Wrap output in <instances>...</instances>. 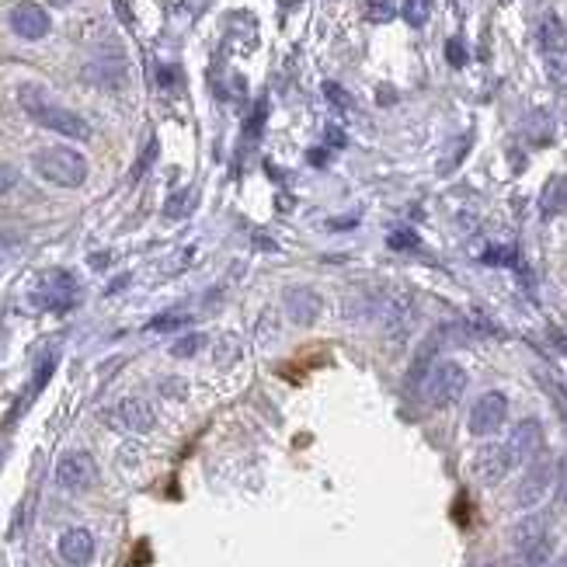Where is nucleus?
Returning <instances> with one entry per match:
<instances>
[{
    "label": "nucleus",
    "instance_id": "obj_10",
    "mask_svg": "<svg viewBox=\"0 0 567 567\" xmlns=\"http://www.w3.org/2000/svg\"><path fill=\"white\" fill-rule=\"evenodd\" d=\"M505 442H508V449H512L515 463H519V467H526L529 460L543 456V446H547V435H543L540 418H526V421H519V425L512 428V435H508Z\"/></svg>",
    "mask_w": 567,
    "mask_h": 567
},
{
    "label": "nucleus",
    "instance_id": "obj_16",
    "mask_svg": "<svg viewBox=\"0 0 567 567\" xmlns=\"http://www.w3.org/2000/svg\"><path fill=\"white\" fill-rule=\"evenodd\" d=\"M411 321H414L411 300H394L387 307V334L390 338H401L404 331H411Z\"/></svg>",
    "mask_w": 567,
    "mask_h": 567
},
{
    "label": "nucleus",
    "instance_id": "obj_25",
    "mask_svg": "<svg viewBox=\"0 0 567 567\" xmlns=\"http://www.w3.org/2000/svg\"><path fill=\"white\" fill-rule=\"evenodd\" d=\"M369 7H373V11H369V14H373V21H387L390 18V4H387V0H373Z\"/></svg>",
    "mask_w": 567,
    "mask_h": 567
},
{
    "label": "nucleus",
    "instance_id": "obj_8",
    "mask_svg": "<svg viewBox=\"0 0 567 567\" xmlns=\"http://www.w3.org/2000/svg\"><path fill=\"white\" fill-rule=\"evenodd\" d=\"M7 21H11V32L25 42H39L53 32V18H49L46 7L35 4V0H18V4L11 7V14H7Z\"/></svg>",
    "mask_w": 567,
    "mask_h": 567
},
{
    "label": "nucleus",
    "instance_id": "obj_7",
    "mask_svg": "<svg viewBox=\"0 0 567 567\" xmlns=\"http://www.w3.org/2000/svg\"><path fill=\"white\" fill-rule=\"evenodd\" d=\"M56 484L70 494L91 491V487L98 484V463H94V456L84 453V449H70V453H63L60 463H56Z\"/></svg>",
    "mask_w": 567,
    "mask_h": 567
},
{
    "label": "nucleus",
    "instance_id": "obj_23",
    "mask_svg": "<svg viewBox=\"0 0 567 567\" xmlns=\"http://www.w3.org/2000/svg\"><path fill=\"white\" fill-rule=\"evenodd\" d=\"M554 487H557V501H561V505H567V460L557 463V481H554Z\"/></svg>",
    "mask_w": 567,
    "mask_h": 567
},
{
    "label": "nucleus",
    "instance_id": "obj_4",
    "mask_svg": "<svg viewBox=\"0 0 567 567\" xmlns=\"http://www.w3.org/2000/svg\"><path fill=\"white\" fill-rule=\"evenodd\" d=\"M515 554H519L522 567H547L554 557V536H550L547 515H529L515 526L512 533Z\"/></svg>",
    "mask_w": 567,
    "mask_h": 567
},
{
    "label": "nucleus",
    "instance_id": "obj_22",
    "mask_svg": "<svg viewBox=\"0 0 567 567\" xmlns=\"http://www.w3.org/2000/svg\"><path fill=\"white\" fill-rule=\"evenodd\" d=\"M14 185H18V171H14L11 164H4V161H0V195H4V192H11Z\"/></svg>",
    "mask_w": 567,
    "mask_h": 567
},
{
    "label": "nucleus",
    "instance_id": "obj_17",
    "mask_svg": "<svg viewBox=\"0 0 567 567\" xmlns=\"http://www.w3.org/2000/svg\"><path fill=\"white\" fill-rule=\"evenodd\" d=\"M202 348H206V334H185V338H178L171 345V355L174 359H192V355H199Z\"/></svg>",
    "mask_w": 567,
    "mask_h": 567
},
{
    "label": "nucleus",
    "instance_id": "obj_1",
    "mask_svg": "<svg viewBox=\"0 0 567 567\" xmlns=\"http://www.w3.org/2000/svg\"><path fill=\"white\" fill-rule=\"evenodd\" d=\"M18 105L25 108V115L32 122H39L42 129L56 136H67V140H77V143H87L91 140V126H87L84 115H77L74 108L60 105L46 87L39 84H21L18 87Z\"/></svg>",
    "mask_w": 567,
    "mask_h": 567
},
{
    "label": "nucleus",
    "instance_id": "obj_13",
    "mask_svg": "<svg viewBox=\"0 0 567 567\" xmlns=\"http://www.w3.org/2000/svg\"><path fill=\"white\" fill-rule=\"evenodd\" d=\"M536 42H540L543 53H564L567 49V25L561 14H543L540 25H536Z\"/></svg>",
    "mask_w": 567,
    "mask_h": 567
},
{
    "label": "nucleus",
    "instance_id": "obj_27",
    "mask_svg": "<svg viewBox=\"0 0 567 567\" xmlns=\"http://www.w3.org/2000/svg\"><path fill=\"white\" fill-rule=\"evenodd\" d=\"M554 567H567V550H564L561 557H557V564H554Z\"/></svg>",
    "mask_w": 567,
    "mask_h": 567
},
{
    "label": "nucleus",
    "instance_id": "obj_9",
    "mask_svg": "<svg viewBox=\"0 0 567 567\" xmlns=\"http://www.w3.org/2000/svg\"><path fill=\"white\" fill-rule=\"evenodd\" d=\"M515 467H519V463H515L508 442H491V446H484L481 453L474 456V474H477V481L487 487L501 484Z\"/></svg>",
    "mask_w": 567,
    "mask_h": 567
},
{
    "label": "nucleus",
    "instance_id": "obj_3",
    "mask_svg": "<svg viewBox=\"0 0 567 567\" xmlns=\"http://www.w3.org/2000/svg\"><path fill=\"white\" fill-rule=\"evenodd\" d=\"M467 383H470V376L460 362L442 359V362H435V366L425 373V380H421V401H425L428 407H435V411L453 407L463 397Z\"/></svg>",
    "mask_w": 567,
    "mask_h": 567
},
{
    "label": "nucleus",
    "instance_id": "obj_20",
    "mask_svg": "<svg viewBox=\"0 0 567 567\" xmlns=\"http://www.w3.org/2000/svg\"><path fill=\"white\" fill-rule=\"evenodd\" d=\"M185 321H188L185 314H161L150 321V331H171V327H181Z\"/></svg>",
    "mask_w": 567,
    "mask_h": 567
},
{
    "label": "nucleus",
    "instance_id": "obj_26",
    "mask_svg": "<svg viewBox=\"0 0 567 567\" xmlns=\"http://www.w3.org/2000/svg\"><path fill=\"white\" fill-rule=\"evenodd\" d=\"M324 91H327V98H334V105H338V108H345V105H348L345 94H341V87H338V84H327Z\"/></svg>",
    "mask_w": 567,
    "mask_h": 567
},
{
    "label": "nucleus",
    "instance_id": "obj_6",
    "mask_svg": "<svg viewBox=\"0 0 567 567\" xmlns=\"http://www.w3.org/2000/svg\"><path fill=\"white\" fill-rule=\"evenodd\" d=\"M557 481V463L550 456H536L526 463V474H522L519 487H515V505L519 508H533L547 498V491H554Z\"/></svg>",
    "mask_w": 567,
    "mask_h": 567
},
{
    "label": "nucleus",
    "instance_id": "obj_21",
    "mask_svg": "<svg viewBox=\"0 0 567 567\" xmlns=\"http://www.w3.org/2000/svg\"><path fill=\"white\" fill-rule=\"evenodd\" d=\"M154 157H157V143H147V150H143L140 164L133 167V174H129V178H133V181H140V178H143V171H147V167L154 164Z\"/></svg>",
    "mask_w": 567,
    "mask_h": 567
},
{
    "label": "nucleus",
    "instance_id": "obj_14",
    "mask_svg": "<svg viewBox=\"0 0 567 567\" xmlns=\"http://www.w3.org/2000/svg\"><path fill=\"white\" fill-rule=\"evenodd\" d=\"M540 213L543 220H554V216L567 213V174H554L547 181V188L540 195Z\"/></svg>",
    "mask_w": 567,
    "mask_h": 567
},
{
    "label": "nucleus",
    "instance_id": "obj_19",
    "mask_svg": "<svg viewBox=\"0 0 567 567\" xmlns=\"http://www.w3.org/2000/svg\"><path fill=\"white\" fill-rule=\"evenodd\" d=\"M540 383H543V390L550 394V401L557 404V414L564 418V428H567V387H561L557 380H550V376H540Z\"/></svg>",
    "mask_w": 567,
    "mask_h": 567
},
{
    "label": "nucleus",
    "instance_id": "obj_12",
    "mask_svg": "<svg viewBox=\"0 0 567 567\" xmlns=\"http://www.w3.org/2000/svg\"><path fill=\"white\" fill-rule=\"evenodd\" d=\"M115 421H119L126 432H150L157 425V414L143 397H126L115 407Z\"/></svg>",
    "mask_w": 567,
    "mask_h": 567
},
{
    "label": "nucleus",
    "instance_id": "obj_24",
    "mask_svg": "<svg viewBox=\"0 0 567 567\" xmlns=\"http://www.w3.org/2000/svg\"><path fill=\"white\" fill-rule=\"evenodd\" d=\"M446 53H449V63H453V67H463V63H467V49H463L456 39L446 46Z\"/></svg>",
    "mask_w": 567,
    "mask_h": 567
},
{
    "label": "nucleus",
    "instance_id": "obj_2",
    "mask_svg": "<svg viewBox=\"0 0 567 567\" xmlns=\"http://www.w3.org/2000/svg\"><path fill=\"white\" fill-rule=\"evenodd\" d=\"M32 167L46 185L56 188H81L87 181V157L74 147H42L32 154Z\"/></svg>",
    "mask_w": 567,
    "mask_h": 567
},
{
    "label": "nucleus",
    "instance_id": "obj_18",
    "mask_svg": "<svg viewBox=\"0 0 567 567\" xmlns=\"http://www.w3.org/2000/svg\"><path fill=\"white\" fill-rule=\"evenodd\" d=\"M432 14V0H404V21L414 28H421Z\"/></svg>",
    "mask_w": 567,
    "mask_h": 567
},
{
    "label": "nucleus",
    "instance_id": "obj_15",
    "mask_svg": "<svg viewBox=\"0 0 567 567\" xmlns=\"http://www.w3.org/2000/svg\"><path fill=\"white\" fill-rule=\"evenodd\" d=\"M289 317L296 324H314L317 314H321V300H317L310 289H289Z\"/></svg>",
    "mask_w": 567,
    "mask_h": 567
},
{
    "label": "nucleus",
    "instance_id": "obj_11",
    "mask_svg": "<svg viewBox=\"0 0 567 567\" xmlns=\"http://www.w3.org/2000/svg\"><path fill=\"white\" fill-rule=\"evenodd\" d=\"M56 550H60V561L67 564V567H87V564L94 561V536H91V529L70 526L67 533L60 536Z\"/></svg>",
    "mask_w": 567,
    "mask_h": 567
},
{
    "label": "nucleus",
    "instance_id": "obj_5",
    "mask_svg": "<svg viewBox=\"0 0 567 567\" xmlns=\"http://www.w3.org/2000/svg\"><path fill=\"white\" fill-rule=\"evenodd\" d=\"M505 421H508V397L501 394V390L481 394L467 414V428L474 439H491V435H498L501 428H505Z\"/></svg>",
    "mask_w": 567,
    "mask_h": 567
}]
</instances>
